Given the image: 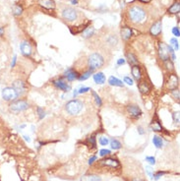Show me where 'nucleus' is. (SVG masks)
Masks as SVG:
<instances>
[{
    "label": "nucleus",
    "mask_w": 180,
    "mask_h": 181,
    "mask_svg": "<svg viewBox=\"0 0 180 181\" xmlns=\"http://www.w3.org/2000/svg\"><path fill=\"white\" fill-rule=\"evenodd\" d=\"M127 20L129 25L136 29L151 27L150 13L146 6L141 4H133L130 5L127 9Z\"/></svg>",
    "instance_id": "nucleus-1"
},
{
    "label": "nucleus",
    "mask_w": 180,
    "mask_h": 181,
    "mask_svg": "<svg viewBox=\"0 0 180 181\" xmlns=\"http://www.w3.org/2000/svg\"><path fill=\"white\" fill-rule=\"evenodd\" d=\"M61 17L62 19L68 24L76 23V22L80 18V12L74 7L71 6H65L62 10H61Z\"/></svg>",
    "instance_id": "nucleus-2"
},
{
    "label": "nucleus",
    "mask_w": 180,
    "mask_h": 181,
    "mask_svg": "<svg viewBox=\"0 0 180 181\" xmlns=\"http://www.w3.org/2000/svg\"><path fill=\"white\" fill-rule=\"evenodd\" d=\"M103 64H104V58L99 52L92 53L89 56V58H88V66H89L90 70H93V71L102 68Z\"/></svg>",
    "instance_id": "nucleus-3"
},
{
    "label": "nucleus",
    "mask_w": 180,
    "mask_h": 181,
    "mask_svg": "<svg viewBox=\"0 0 180 181\" xmlns=\"http://www.w3.org/2000/svg\"><path fill=\"white\" fill-rule=\"evenodd\" d=\"M83 108H84V103L79 100H72L68 101L65 105V109L70 115H78L83 110Z\"/></svg>",
    "instance_id": "nucleus-4"
},
{
    "label": "nucleus",
    "mask_w": 180,
    "mask_h": 181,
    "mask_svg": "<svg viewBox=\"0 0 180 181\" xmlns=\"http://www.w3.org/2000/svg\"><path fill=\"white\" fill-rule=\"evenodd\" d=\"M30 107V104L27 100H14L10 103L9 107L10 110L13 112H21L24 111V110L28 109Z\"/></svg>",
    "instance_id": "nucleus-5"
},
{
    "label": "nucleus",
    "mask_w": 180,
    "mask_h": 181,
    "mask_svg": "<svg viewBox=\"0 0 180 181\" xmlns=\"http://www.w3.org/2000/svg\"><path fill=\"white\" fill-rule=\"evenodd\" d=\"M2 98L6 101H14L18 98V96L12 87H6L2 90Z\"/></svg>",
    "instance_id": "nucleus-6"
},
{
    "label": "nucleus",
    "mask_w": 180,
    "mask_h": 181,
    "mask_svg": "<svg viewBox=\"0 0 180 181\" xmlns=\"http://www.w3.org/2000/svg\"><path fill=\"white\" fill-rule=\"evenodd\" d=\"M126 110H127V113L129 114V116L133 119H138L141 117L143 114L141 108L136 104H129L128 107H126Z\"/></svg>",
    "instance_id": "nucleus-7"
},
{
    "label": "nucleus",
    "mask_w": 180,
    "mask_h": 181,
    "mask_svg": "<svg viewBox=\"0 0 180 181\" xmlns=\"http://www.w3.org/2000/svg\"><path fill=\"white\" fill-rule=\"evenodd\" d=\"M149 29H150L151 36H153V37L160 36V34L161 33V30H162V20L161 19H159V20L155 21L151 25V27L149 28Z\"/></svg>",
    "instance_id": "nucleus-8"
},
{
    "label": "nucleus",
    "mask_w": 180,
    "mask_h": 181,
    "mask_svg": "<svg viewBox=\"0 0 180 181\" xmlns=\"http://www.w3.org/2000/svg\"><path fill=\"white\" fill-rule=\"evenodd\" d=\"M179 85V78L176 74H170L168 76V80L166 83V87L169 91H172L175 89H178Z\"/></svg>",
    "instance_id": "nucleus-9"
},
{
    "label": "nucleus",
    "mask_w": 180,
    "mask_h": 181,
    "mask_svg": "<svg viewBox=\"0 0 180 181\" xmlns=\"http://www.w3.org/2000/svg\"><path fill=\"white\" fill-rule=\"evenodd\" d=\"M159 56L164 62L169 59L168 45H166L164 42H160V45H159Z\"/></svg>",
    "instance_id": "nucleus-10"
},
{
    "label": "nucleus",
    "mask_w": 180,
    "mask_h": 181,
    "mask_svg": "<svg viewBox=\"0 0 180 181\" xmlns=\"http://www.w3.org/2000/svg\"><path fill=\"white\" fill-rule=\"evenodd\" d=\"M12 88L16 91L17 96H23L26 92V91H27L26 84L23 81H21V80H17V81H15L14 83H13Z\"/></svg>",
    "instance_id": "nucleus-11"
},
{
    "label": "nucleus",
    "mask_w": 180,
    "mask_h": 181,
    "mask_svg": "<svg viewBox=\"0 0 180 181\" xmlns=\"http://www.w3.org/2000/svg\"><path fill=\"white\" fill-rule=\"evenodd\" d=\"M38 4L46 10H52L56 6L54 0H38Z\"/></svg>",
    "instance_id": "nucleus-12"
},
{
    "label": "nucleus",
    "mask_w": 180,
    "mask_h": 181,
    "mask_svg": "<svg viewBox=\"0 0 180 181\" xmlns=\"http://www.w3.org/2000/svg\"><path fill=\"white\" fill-rule=\"evenodd\" d=\"M99 165H103V166H110V167H113V168H116V167L119 166V162H118L117 160L107 157V158H104V160L100 161H99Z\"/></svg>",
    "instance_id": "nucleus-13"
},
{
    "label": "nucleus",
    "mask_w": 180,
    "mask_h": 181,
    "mask_svg": "<svg viewBox=\"0 0 180 181\" xmlns=\"http://www.w3.org/2000/svg\"><path fill=\"white\" fill-rule=\"evenodd\" d=\"M20 49H21L22 54H23L24 56H27V57L32 54V51H33L32 45H31L28 42H22L21 45H20Z\"/></svg>",
    "instance_id": "nucleus-14"
},
{
    "label": "nucleus",
    "mask_w": 180,
    "mask_h": 181,
    "mask_svg": "<svg viewBox=\"0 0 180 181\" xmlns=\"http://www.w3.org/2000/svg\"><path fill=\"white\" fill-rule=\"evenodd\" d=\"M53 85L57 88V89H59V90L63 91V92H68L70 90V86L65 81H63L62 79H57V80H54Z\"/></svg>",
    "instance_id": "nucleus-15"
},
{
    "label": "nucleus",
    "mask_w": 180,
    "mask_h": 181,
    "mask_svg": "<svg viewBox=\"0 0 180 181\" xmlns=\"http://www.w3.org/2000/svg\"><path fill=\"white\" fill-rule=\"evenodd\" d=\"M120 36L123 41H128L132 37V29L130 27H122L120 30Z\"/></svg>",
    "instance_id": "nucleus-16"
},
{
    "label": "nucleus",
    "mask_w": 180,
    "mask_h": 181,
    "mask_svg": "<svg viewBox=\"0 0 180 181\" xmlns=\"http://www.w3.org/2000/svg\"><path fill=\"white\" fill-rule=\"evenodd\" d=\"M138 89L141 94L148 95L151 91V87L147 81H140V83L138 84Z\"/></svg>",
    "instance_id": "nucleus-17"
},
{
    "label": "nucleus",
    "mask_w": 180,
    "mask_h": 181,
    "mask_svg": "<svg viewBox=\"0 0 180 181\" xmlns=\"http://www.w3.org/2000/svg\"><path fill=\"white\" fill-rule=\"evenodd\" d=\"M65 77H66L67 79V81L69 82H72V81H75L77 80V79H79V73L77 71H75V70H73V69H69L67 70L66 72H65Z\"/></svg>",
    "instance_id": "nucleus-18"
},
{
    "label": "nucleus",
    "mask_w": 180,
    "mask_h": 181,
    "mask_svg": "<svg viewBox=\"0 0 180 181\" xmlns=\"http://www.w3.org/2000/svg\"><path fill=\"white\" fill-rule=\"evenodd\" d=\"M131 73L133 75V78L136 81H140L142 78V72H141V68L139 67L138 65H134L131 67Z\"/></svg>",
    "instance_id": "nucleus-19"
},
{
    "label": "nucleus",
    "mask_w": 180,
    "mask_h": 181,
    "mask_svg": "<svg viewBox=\"0 0 180 181\" xmlns=\"http://www.w3.org/2000/svg\"><path fill=\"white\" fill-rule=\"evenodd\" d=\"M94 81L95 84H98V85H103V84L105 83V76H104V74L103 72H98V73H95L94 76Z\"/></svg>",
    "instance_id": "nucleus-20"
},
{
    "label": "nucleus",
    "mask_w": 180,
    "mask_h": 181,
    "mask_svg": "<svg viewBox=\"0 0 180 181\" xmlns=\"http://www.w3.org/2000/svg\"><path fill=\"white\" fill-rule=\"evenodd\" d=\"M108 84L110 86H114V87H123L124 83H122L121 80H119L118 78L114 77V76H110L108 79Z\"/></svg>",
    "instance_id": "nucleus-21"
},
{
    "label": "nucleus",
    "mask_w": 180,
    "mask_h": 181,
    "mask_svg": "<svg viewBox=\"0 0 180 181\" xmlns=\"http://www.w3.org/2000/svg\"><path fill=\"white\" fill-rule=\"evenodd\" d=\"M94 34H95V28L92 27V26H89V27H87L82 32V37L84 38H90L92 36H94Z\"/></svg>",
    "instance_id": "nucleus-22"
},
{
    "label": "nucleus",
    "mask_w": 180,
    "mask_h": 181,
    "mask_svg": "<svg viewBox=\"0 0 180 181\" xmlns=\"http://www.w3.org/2000/svg\"><path fill=\"white\" fill-rule=\"evenodd\" d=\"M180 11V3L179 1H176V2H174L172 5H171L169 8H168V14L170 15H174V14H178Z\"/></svg>",
    "instance_id": "nucleus-23"
},
{
    "label": "nucleus",
    "mask_w": 180,
    "mask_h": 181,
    "mask_svg": "<svg viewBox=\"0 0 180 181\" xmlns=\"http://www.w3.org/2000/svg\"><path fill=\"white\" fill-rule=\"evenodd\" d=\"M126 57H127V61H128V63L131 66L138 65V58L136 57L135 54L132 53V52H129V53H127Z\"/></svg>",
    "instance_id": "nucleus-24"
},
{
    "label": "nucleus",
    "mask_w": 180,
    "mask_h": 181,
    "mask_svg": "<svg viewBox=\"0 0 180 181\" xmlns=\"http://www.w3.org/2000/svg\"><path fill=\"white\" fill-rule=\"evenodd\" d=\"M153 143L157 149H160L162 146H164V141H162L161 137H160V136H153Z\"/></svg>",
    "instance_id": "nucleus-25"
},
{
    "label": "nucleus",
    "mask_w": 180,
    "mask_h": 181,
    "mask_svg": "<svg viewBox=\"0 0 180 181\" xmlns=\"http://www.w3.org/2000/svg\"><path fill=\"white\" fill-rule=\"evenodd\" d=\"M151 127H152L153 131H156V132H161L162 131V127L160 125V123L157 120H153Z\"/></svg>",
    "instance_id": "nucleus-26"
},
{
    "label": "nucleus",
    "mask_w": 180,
    "mask_h": 181,
    "mask_svg": "<svg viewBox=\"0 0 180 181\" xmlns=\"http://www.w3.org/2000/svg\"><path fill=\"white\" fill-rule=\"evenodd\" d=\"M83 181H102V178L98 175L95 174H91V175H87L83 178Z\"/></svg>",
    "instance_id": "nucleus-27"
},
{
    "label": "nucleus",
    "mask_w": 180,
    "mask_h": 181,
    "mask_svg": "<svg viewBox=\"0 0 180 181\" xmlns=\"http://www.w3.org/2000/svg\"><path fill=\"white\" fill-rule=\"evenodd\" d=\"M93 70H88V71H86L85 73H83L82 75H80L79 76V80L80 81H85L87 80V79H89L91 77V75L93 74Z\"/></svg>",
    "instance_id": "nucleus-28"
},
{
    "label": "nucleus",
    "mask_w": 180,
    "mask_h": 181,
    "mask_svg": "<svg viewBox=\"0 0 180 181\" xmlns=\"http://www.w3.org/2000/svg\"><path fill=\"white\" fill-rule=\"evenodd\" d=\"M110 146H111V149H113V150H119L122 147L121 143L116 139H112L110 141Z\"/></svg>",
    "instance_id": "nucleus-29"
},
{
    "label": "nucleus",
    "mask_w": 180,
    "mask_h": 181,
    "mask_svg": "<svg viewBox=\"0 0 180 181\" xmlns=\"http://www.w3.org/2000/svg\"><path fill=\"white\" fill-rule=\"evenodd\" d=\"M169 43H170L169 46L172 48L173 50H178L179 49V42L176 38H171L169 41Z\"/></svg>",
    "instance_id": "nucleus-30"
},
{
    "label": "nucleus",
    "mask_w": 180,
    "mask_h": 181,
    "mask_svg": "<svg viewBox=\"0 0 180 181\" xmlns=\"http://www.w3.org/2000/svg\"><path fill=\"white\" fill-rule=\"evenodd\" d=\"M22 12H23V8H22V6L18 5V4H16V5L13 6V14L15 16H20L22 14Z\"/></svg>",
    "instance_id": "nucleus-31"
},
{
    "label": "nucleus",
    "mask_w": 180,
    "mask_h": 181,
    "mask_svg": "<svg viewBox=\"0 0 180 181\" xmlns=\"http://www.w3.org/2000/svg\"><path fill=\"white\" fill-rule=\"evenodd\" d=\"M92 91V94H93V96H94V98H95V103H96V104L99 105V107H100V105L103 104V103H102V99L99 98V96L96 94V92H95V91H93V90H91Z\"/></svg>",
    "instance_id": "nucleus-32"
},
{
    "label": "nucleus",
    "mask_w": 180,
    "mask_h": 181,
    "mask_svg": "<svg viewBox=\"0 0 180 181\" xmlns=\"http://www.w3.org/2000/svg\"><path fill=\"white\" fill-rule=\"evenodd\" d=\"M170 92H171V96H172V98L175 100H179V98H180L179 90L178 89H175V90H172V91H170Z\"/></svg>",
    "instance_id": "nucleus-33"
},
{
    "label": "nucleus",
    "mask_w": 180,
    "mask_h": 181,
    "mask_svg": "<svg viewBox=\"0 0 180 181\" xmlns=\"http://www.w3.org/2000/svg\"><path fill=\"white\" fill-rule=\"evenodd\" d=\"M164 64L166 66V69L169 70V71H172L173 70V61H171V60H166L164 61Z\"/></svg>",
    "instance_id": "nucleus-34"
},
{
    "label": "nucleus",
    "mask_w": 180,
    "mask_h": 181,
    "mask_svg": "<svg viewBox=\"0 0 180 181\" xmlns=\"http://www.w3.org/2000/svg\"><path fill=\"white\" fill-rule=\"evenodd\" d=\"M99 144L102 146H107L109 144V140L107 137H100L99 138Z\"/></svg>",
    "instance_id": "nucleus-35"
},
{
    "label": "nucleus",
    "mask_w": 180,
    "mask_h": 181,
    "mask_svg": "<svg viewBox=\"0 0 180 181\" xmlns=\"http://www.w3.org/2000/svg\"><path fill=\"white\" fill-rule=\"evenodd\" d=\"M166 172H164V171H157V173H153V178L155 179V180H159L162 175L164 174H165Z\"/></svg>",
    "instance_id": "nucleus-36"
},
{
    "label": "nucleus",
    "mask_w": 180,
    "mask_h": 181,
    "mask_svg": "<svg viewBox=\"0 0 180 181\" xmlns=\"http://www.w3.org/2000/svg\"><path fill=\"white\" fill-rule=\"evenodd\" d=\"M172 117H173V121L175 124H178L179 121H180V117H179V111H176L172 114Z\"/></svg>",
    "instance_id": "nucleus-37"
},
{
    "label": "nucleus",
    "mask_w": 180,
    "mask_h": 181,
    "mask_svg": "<svg viewBox=\"0 0 180 181\" xmlns=\"http://www.w3.org/2000/svg\"><path fill=\"white\" fill-rule=\"evenodd\" d=\"M123 81H124V83H126L127 85H129V86H132V85H133V79L130 78V77H128V76L124 77Z\"/></svg>",
    "instance_id": "nucleus-38"
},
{
    "label": "nucleus",
    "mask_w": 180,
    "mask_h": 181,
    "mask_svg": "<svg viewBox=\"0 0 180 181\" xmlns=\"http://www.w3.org/2000/svg\"><path fill=\"white\" fill-rule=\"evenodd\" d=\"M38 113L39 119H42L43 117L45 116V110H43L41 107H38Z\"/></svg>",
    "instance_id": "nucleus-39"
},
{
    "label": "nucleus",
    "mask_w": 180,
    "mask_h": 181,
    "mask_svg": "<svg viewBox=\"0 0 180 181\" xmlns=\"http://www.w3.org/2000/svg\"><path fill=\"white\" fill-rule=\"evenodd\" d=\"M91 91V89L89 87H82L78 90V94H85V92Z\"/></svg>",
    "instance_id": "nucleus-40"
},
{
    "label": "nucleus",
    "mask_w": 180,
    "mask_h": 181,
    "mask_svg": "<svg viewBox=\"0 0 180 181\" xmlns=\"http://www.w3.org/2000/svg\"><path fill=\"white\" fill-rule=\"evenodd\" d=\"M88 141H89V143L92 145V147H93V148H95L96 144H95V136L90 137V138L88 139Z\"/></svg>",
    "instance_id": "nucleus-41"
},
{
    "label": "nucleus",
    "mask_w": 180,
    "mask_h": 181,
    "mask_svg": "<svg viewBox=\"0 0 180 181\" xmlns=\"http://www.w3.org/2000/svg\"><path fill=\"white\" fill-rule=\"evenodd\" d=\"M109 154H110V151H109V150H106V149L100 150V151H99V154H100V156H102V157L108 156Z\"/></svg>",
    "instance_id": "nucleus-42"
},
{
    "label": "nucleus",
    "mask_w": 180,
    "mask_h": 181,
    "mask_svg": "<svg viewBox=\"0 0 180 181\" xmlns=\"http://www.w3.org/2000/svg\"><path fill=\"white\" fill-rule=\"evenodd\" d=\"M172 34H174L175 37L179 38V37H180V31H179V28H178V27H174V28L172 29Z\"/></svg>",
    "instance_id": "nucleus-43"
},
{
    "label": "nucleus",
    "mask_w": 180,
    "mask_h": 181,
    "mask_svg": "<svg viewBox=\"0 0 180 181\" xmlns=\"http://www.w3.org/2000/svg\"><path fill=\"white\" fill-rule=\"evenodd\" d=\"M146 161L150 163V165H155V163H156V158L153 157H147Z\"/></svg>",
    "instance_id": "nucleus-44"
},
{
    "label": "nucleus",
    "mask_w": 180,
    "mask_h": 181,
    "mask_svg": "<svg viewBox=\"0 0 180 181\" xmlns=\"http://www.w3.org/2000/svg\"><path fill=\"white\" fill-rule=\"evenodd\" d=\"M146 171L148 172L149 176H150V177H152V178H153V169H152V167L147 166V167H146Z\"/></svg>",
    "instance_id": "nucleus-45"
},
{
    "label": "nucleus",
    "mask_w": 180,
    "mask_h": 181,
    "mask_svg": "<svg viewBox=\"0 0 180 181\" xmlns=\"http://www.w3.org/2000/svg\"><path fill=\"white\" fill-rule=\"evenodd\" d=\"M123 64H125V59H123V58L118 59V61H117V65H118V66L123 65Z\"/></svg>",
    "instance_id": "nucleus-46"
},
{
    "label": "nucleus",
    "mask_w": 180,
    "mask_h": 181,
    "mask_svg": "<svg viewBox=\"0 0 180 181\" xmlns=\"http://www.w3.org/2000/svg\"><path fill=\"white\" fill-rule=\"evenodd\" d=\"M95 161H96V157L95 156H93L89 160V165H93V163L95 162Z\"/></svg>",
    "instance_id": "nucleus-47"
},
{
    "label": "nucleus",
    "mask_w": 180,
    "mask_h": 181,
    "mask_svg": "<svg viewBox=\"0 0 180 181\" xmlns=\"http://www.w3.org/2000/svg\"><path fill=\"white\" fill-rule=\"evenodd\" d=\"M16 60H17V56L15 55L14 56V58H13V61H12V63H11V67L13 68L15 66V64H16Z\"/></svg>",
    "instance_id": "nucleus-48"
},
{
    "label": "nucleus",
    "mask_w": 180,
    "mask_h": 181,
    "mask_svg": "<svg viewBox=\"0 0 180 181\" xmlns=\"http://www.w3.org/2000/svg\"><path fill=\"white\" fill-rule=\"evenodd\" d=\"M4 33H5V29H4V27H0V37H2Z\"/></svg>",
    "instance_id": "nucleus-49"
},
{
    "label": "nucleus",
    "mask_w": 180,
    "mask_h": 181,
    "mask_svg": "<svg viewBox=\"0 0 180 181\" xmlns=\"http://www.w3.org/2000/svg\"><path fill=\"white\" fill-rule=\"evenodd\" d=\"M139 2H141L143 4H148V3H150L152 0H138Z\"/></svg>",
    "instance_id": "nucleus-50"
},
{
    "label": "nucleus",
    "mask_w": 180,
    "mask_h": 181,
    "mask_svg": "<svg viewBox=\"0 0 180 181\" xmlns=\"http://www.w3.org/2000/svg\"><path fill=\"white\" fill-rule=\"evenodd\" d=\"M138 130H139V133L141 134V135H143V134L145 133V132L143 131V128H142L141 126H139V127H138Z\"/></svg>",
    "instance_id": "nucleus-51"
},
{
    "label": "nucleus",
    "mask_w": 180,
    "mask_h": 181,
    "mask_svg": "<svg viewBox=\"0 0 180 181\" xmlns=\"http://www.w3.org/2000/svg\"><path fill=\"white\" fill-rule=\"evenodd\" d=\"M131 181H145V180H143L141 178H134V179H132Z\"/></svg>",
    "instance_id": "nucleus-52"
},
{
    "label": "nucleus",
    "mask_w": 180,
    "mask_h": 181,
    "mask_svg": "<svg viewBox=\"0 0 180 181\" xmlns=\"http://www.w3.org/2000/svg\"><path fill=\"white\" fill-rule=\"evenodd\" d=\"M71 3H72V4H74V5H75V4H77V3H78V0H71Z\"/></svg>",
    "instance_id": "nucleus-53"
},
{
    "label": "nucleus",
    "mask_w": 180,
    "mask_h": 181,
    "mask_svg": "<svg viewBox=\"0 0 180 181\" xmlns=\"http://www.w3.org/2000/svg\"><path fill=\"white\" fill-rule=\"evenodd\" d=\"M25 138H26V140L28 141V142H30V141H31V140H30V138H29V137H27V136H25Z\"/></svg>",
    "instance_id": "nucleus-54"
}]
</instances>
